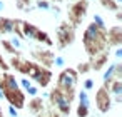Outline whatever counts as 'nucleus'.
Listing matches in <instances>:
<instances>
[{
	"label": "nucleus",
	"instance_id": "obj_1",
	"mask_svg": "<svg viewBox=\"0 0 122 117\" xmlns=\"http://www.w3.org/2000/svg\"><path fill=\"white\" fill-rule=\"evenodd\" d=\"M105 32L104 29H99L94 22H90L85 30H84V35H82V44H84V49L90 57L104 52V50H109L107 47V37H105Z\"/></svg>",
	"mask_w": 122,
	"mask_h": 117
},
{
	"label": "nucleus",
	"instance_id": "obj_35",
	"mask_svg": "<svg viewBox=\"0 0 122 117\" xmlns=\"http://www.w3.org/2000/svg\"><path fill=\"white\" fill-rule=\"evenodd\" d=\"M114 55H115V59H117V60H120V59H122V47H115Z\"/></svg>",
	"mask_w": 122,
	"mask_h": 117
},
{
	"label": "nucleus",
	"instance_id": "obj_4",
	"mask_svg": "<svg viewBox=\"0 0 122 117\" xmlns=\"http://www.w3.org/2000/svg\"><path fill=\"white\" fill-rule=\"evenodd\" d=\"M49 105L52 107V109H55L60 115H64V117H69L70 115V112H72V104L65 99V95L57 89V87H52L50 89V92H49Z\"/></svg>",
	"mask_w": 122,
	"mask_h": 117
},
{
	"label": "nucleus",
	"instance_id": "obj_21",
	"mask_svg": "<svg viewBox=\"0 0 122 117\" xmlns=\"http://www.w3.org/2000/svg\"><path fill=\"white\" fill-rule=\"evenodd\" d=\"M75 72H77L79 75H85V74H89V72H90V64H89V62H80V64H77Z\"/></svg>",
	"mask_w": 122,
	"mask_h": 117
},
{
	"label": "nucleus",
	"instance_id": "obj_38",
	"mask_svg": "<svg viewBox=\"0 0 122 117\" xmlns=\"http://www.w3.org/2000/svg\"><path fill=\"white\" fill-rule=\"evenodd\" d=\"M0 100H4V92H2V89H0Z\"/></svg>",
	"mask_w": 122,
	"mask_h": 117
},
{
	"label": "nucleus",
	"instance_id": "obj_16",
	"mask_svg": "<svg viewBox=\"0 0 122 117\" xmlns=\"http://www.w3.org/2000/svg\"><path fill=\"white\" fill-rule=\"evenodd\" d=\"M34 40L35 42H39V44H45V45H49V47H52L54 45V40L50 39V35L45 32V30H37V34H35V37H34Z\"/></svg>",
	"mask_w": 122,
	"mask_h": 117
},
{
	"label": "nucleus",
	"instance_id": "obj_20",
	"mask_svg": "<svg viewBox=\"0 0 122 117\" xmlns=\"http://www.w3.org/2000/svg\"><path fill=\"white\" fill-rule=\"evenodd\" d=\"M34 117H64V115H60V114H59L55 109H52V107H50V109L45 107L40 114H37V115H34Z\"/></svg>",
	"mask_w": 122,
	"mask_h": 117
},
{
	"label": "nucleus",
	"instance_id": "obj_34",
	"mask_svg": "<svg viewBox=\"0 0 122 117\" xmlns=\"http://www.w3.org/2000/svg\"><path fill=\"white\" fill-rule=\"evenodd\" d=\"M49 10L52 12V15H54V17H59V15H60V7H59V5H54V4H52Z\"/></svg>",
	"mask_w": 122,
	"mask_h": 117
},
{
	"label": "nucleus",
	"instance_id": "obj_7",
	"mask_svg": "<svg viewBox=\"0 0 122 117\" xmlns=\"http://www.w3.org/2000/svg\"><path fill=\"white\" fill-rule=\"evenodd\" d=\"M2 92H4V99L9 102V105H14L17 110L25 109L27 95H25V92L22 89H5Z\"/></svg>",
	"mask_w": 122,
	"mask_h": 117
},
{
	"label": "nucleus",
	"instance_id": "obj_30",
	"mask_svg": "<svg viewBox=\"0 0 122 117\" xmlns=\"http://www.w3.org/2000/svg\"><path fill=\"white\" fill-rule=\"evenodd\" d=\"M24 92H25V95H29V97H35V95H39V94H40V89H39L37 85H34V84H32V85H30L27 90H24Z\"/></svg>",
	"mask_w": 122,
	"mask_h": 117
},
{
	"label": "nucleus",
	"instance_id": "obj_25",
	"mask_svg": "<svg viewBox=\"0 0 122 117\" xmlns=\"http://www.w3.org/2000/svg\"><path fill=\"white\" fill-rule=\"evenodd\" d=\"M2 47H4V49H5V52H7V54H10V55H14V54H15V55H17V54H20L19 50H15V49L12 47V44H10L7 39H4V40H2Z\"/></svg>",
	"mask_w": 122,
	"mask_h": 117
},
{
	"label": "nucleus",
	"instance_id": "obj_29",
	"mask_svg": "<svg viewBox=\"0 0 122 117\" xmlns=\"http://www.w3.org/2000/svg\"><path fill=\"white\" fill-rule=\"evenodd\" d=\"M30 85H32V80H30L29 77H25V75H24L22 79H19V87H20L22 90H27Z\"/></svg>",
	"mask_w": 122,
	"mask_h": 117
},
{
	"label": "nucleus",
	"instance_id": "obj_40",
	"mask_svg": "<svg viewBox=\"0 0 122 117\" xmlns=\"http://www.w3.org/2000/svg\"><path fill=\"white\" fill-rule=\"evenodd\" d=\"M49 2H62V0H49Z\"/></svg>",
	"mask_w": 122,
	"mask_h": 117
},
{
	"label": "nucleus",
	"instance_id": "obj_31",
	"mask_svg": "<svg viewBox=\"0 0 122 117\" xmlns=\"http://www.w3.org/2000/svg\"><path fill=\"white\" fill-rule=\"evenodd\" d=\"M94 85H95V84H94V79H85V80L82 82V89L87 90V92H90V90L94 89Z\"/></svg>",
	"mask_w": 122,
	"mask_h": 117
},
{
	"label": "nucleus",
	"instance_id": "obj_18",
	"mask_svg": "<svg viewBox=\"0 0 122 117\" xmlns=\"http://www.w3.org/2000/svg\"><path fill=\"white\" fill-rule=\"evenodd\" d=\"M99 4H100L105 10H110V12H117V10H120V5L115 2V0H99Z\"/></svg>",
	"mask_w": 122,
	"mask_h": 117
},
{
	"label": "nucleus",
	"instance_id": "obj_5",
	"mask_svg": "<svg viewBox=\"0 0 122 117\" xmlns=\"http://www.w3.org/2000/svg\"><path fill=\"white\" fill-rule=\"evenodd\" d=\"M79 84V74L75 72V69H62V72L57 75V82H55V87L62 92H67V90H77Z\"/></svg>",
	"mask_w": 122,
	"mask_h": 117
},
{
	"label": "nucleus",
	"instance_id": "obj_26",
	"mask_svg": "<svg viewBox=\"0 0 122 117\" xmlns=\"http://www.w3.org/2000/svg\"><path fill=\"white\" fill-rule=\"evenodd\" d=\"M9 42H10V44H12V47H14L15 50H19V52L24 49V45H22V40H20L19 37H15V35H14V37H10V39H9Z\"/></svg>",
	"mask_w": 122,
	"mask_h": 117
},
{
	"label": "nucleus",
	"instance_id": "obj_28",
	"mask_svg": "<svg viewBox=\"0 0 122 117\" xmlns=\"http://www.w3.org/2000/svg\"><path fill=\"white\" fill-rule=\"evenodd\" d=\"M32 2H34V0H15V7L24 12L29 5H32Z\"/></svg>",
	"mask_w": 122,
	"mask_h": 117
},
{
	"label": "nucleus",
	"instance_id": "obj_24",
	"mask_svg": "<svg viewBox=\"0 0 122 117\" xmlns=\"http://www.w3.org/2000/svg\"><path fill=\"white\" fill-rule=\"evenodd\" d=\"M75 114H77V117H89V114H90V107L79 104V105H77V110H75Z\"/></svg>",
	"mask_w": 122,
	"mask_h": 117
},
{
	"label": "nucleus",
	"instance_id": "obj_39",
	"mask_svg": "<svg viewBox=\"0 0 122 117\" xmlns=\"http://www.w3.org/2000/svg\"><path fill=\"white\" fill-rule=\"evenodd\" d=\"M0 117H4V112H2V107H0Z\"/></svg>",
	"mask_w": 122,
	"mask_h": 117
},
{
	"label": "nucleus",
	"instance_id": "obj_33",
	"mask_svg": "<svg viewBox=\"0 0 122 117\" xmlns=\"http://www.w3.org/2000/svg\"><path fill=\"white\" fill-rule=\"evenodd\" d=\"M7 112H9L10 117H20V115H19V110H17L14 105H9V107H7Z\"/></svg>",
	"mask_w": 122,
	"mask_h": 117
},
{
	"label": "nucleus",
	"instance_id": "obj_19",
	"mask_svg": "<svg viewBox=\"0 0 122 117\" xmlns=\"http://www.w3.org/2000/svg\"><path fill=\"white\" fill-rule=\"evenodd\" d=\"M75 99H79V104H82V105H87V107H90V97H89V92L87 90H79L77 92V95H75Z\"/></svg>",
	"mask_w": 122,
	"mask_h": 117
},
{
	"label": "nucleus",
	"instance_id": "obj_27",
	"mask_svg": "<svg viewBox=\"0 0 122 117\" xmlns=\"http://www.w3.org/2000/svg\"><path fill=\"white\" fill-rule=\"evenodd\" d=\"M65 62H67V60H65V57H64V55H55V57H54V64H52V65H55L57 69H64V67H65Z\"/></svg>",
	"mask_w": 122,
	"mask_h": 117
},
{
	"label": "nucleus",
	"instance_id": "obj_23",
	"mask_svg": "<svg viewBox=\"0 0 122 117\" xmlns=\"http://www.w3.org/2000/svg\"><path fill=\"white\" fill-rule=\"evenodd\" d=\"M50 5H52V2H49V0H35V4H34V7L37 10H49Z\"/></svg>",
	"mask_w": 122,
	"mask_h": 117
},
{
	"label": "nucleus",
	"instance_id": "obj_14",
	"mask_svg": "<svg viewBox=\"0 0 122 117\" xmlns=\"http://www.w3.org/2000/svg\"><path fill=\"white\" fill-rule=\"evenodd\" d=\"M14 25H15V19L0 17V37L14 34Z\"/></svg>",
	"mask_w": 122,
	"mask_h": 117
},
{
	"label": "nucleus",
	"instance_id": "obj_37",
	"mask_svg": "<svg viewBox=\"0 0 122 117\" xmlns=\"http://www.w3.org/2000/svg\"><path fill=\"white\" fill-rule=\"evenodd\" d=\"M4 9H5V4L2 2V0H0V12H4Z\"/></svg>",
	"mask_w": 122,
	"mask_h": 117
},
{
	"label": "nucleus",
	"instance_id": "obj_17",
	"mask_svg": "<svg viewBox=\"0 0 122 117\" xmlns=\"http://www.w3.org/2000/svg\"><path fill=\"white\" fill-rule=\"evenodd\" d=\"M115 79V67H114V64H109V67H107V70L104 72V75H102V82H104V87H107L112 80Z\"/></svg>",
	"mask_w": 122,
	"mask_h": 117
},
{
	"label": "nucleus",
	"instance_id": "obj_15",
	"mask_svg": "<svg viewBox=\"0 0 122 117\" xmlns=\"http://www.w3.org/2000/svg\"><path fill=\"white\" fill-rule=\"evenodd\" d=\"M110 95L115 97V102H120V95H122V79H114L109 85H107Z\"/></svg>",
	"mask_w": 122,
	"mask_h": 117
},
{
	"label": "nucleus",
	"instance_id": "obj_10",
	"mask_svg": "<svg viewBox=\"0 0 122 117\" xmlns=\"http://www.w3.org/2000/svg\"><path fill=\"white\" fill-rule=\"evenodd\" d=\"M32 57L35 59V62H37L39 65L50 69L52 64H54V57H55V54H54L52 50H49V49H47V50L35 49V50H32Z\"/></svg>",
	"mask_w": 122,
	"mask_h": 117
},
{
	"label": "nucleus",
	"instance_id": "obj_6",
	"mask_svg": "<svg viewBox=\"0 0 122 117\" xmlns=\"http://www.w3.org/2000/svg\"><path fill=\"white\" fill-rule=\"evenodd\" d=\"M52 70L50 69H47V67H42V65H39L37 62L34 64V69H32V72L29 74V79L39 87V89H47L49 85H50V82H52Z\"/></svg>",
	"mask_w": 122,
	"mask_h": 117
},
{
	"label": "nucleus",
	"instance_id": "obj_32",
	"mask_svg": "<svg viewBox=\"0 0 122 117\" xmlns=\"http://www.w3.org/2000/svg\"><path fill=\"white\" fill-rule=\"evenodd\" d=\"M0 69H2L4 72H9V69H10V65L5 62V59L2 57V52H0Z\"/></svg>",
	"mask_w": 122,
	"mask_h": 117
},
{
	"label": "nucleus",
	"instance_id": "obj_12",
	"mask_svg": "<svg viewBox=\"0 0 122 117\" xmlns=\"http://www.w3.org/2000/svg\"><path fill=\"white\" fill-rule=\"evenodd\" d=\"M25 107L29 109V112H30L32 115H37V114H40L47 105H45V100H44L40 95H35V97H30V100H29V104H25Z\"/></svg>",
	"mask_w": 122,
	"mask_h": 117
},
{
	"label": "nucleus",
	"instance_id": "obj_43",
	"mask_svg": "<svg viewBox=\"0 0 122 117\" xmlns=\"http://www.w3.org/2000/svg\"><path fill=\"white\" fill-rule=\"evenodd\" d=\"M69 2H74V0H69Z\"/></svg>",
	"mask_w": 122,
	"mask_h": 117
},
{
	"label": "nucleus",
	"instance_id": "obj_42",
	"mask_svg": "<svg viewBox=\"0 0 122 117\" xmlns=\"http://www.w3.org/2000/svg\"><path fill=\"white\" fill-rule=\"evenodd\" d=\"M0 77H2V72H0Z\"/></svg>",
	"mask_w": 122,
	"mask_h": 117
},
{
	"label": "nucleus",
	"instance_id": "obj_41",
	"mask_svg": "<svg viewBox=\"0 0 122 117\" xmlns=\"http://www.w3.org/2000/svg\"><path fill=\"white\" fill-rule=\"evenodd\" d=\"M115 2H117V4H119V5H120V4H122V0H115Z\"/></svg>",
	"mask_w": 122,
	"mask_h": 117
},
{
	"label": "nucleus",
	"instance_id": "obj_2",
	"mask_svg": "<svg viewBox=\"0 0 122 117\" xmlns=\"http://www.w3.org/2000/svg\"><path fill=\"white\" fill-rule=\"evenodd\" d=\"M87 10H89V0H74L67 10V19H69L67 22L77 29L82 24V20L87 17Z\"/></svg>",
	"mask_w": 122,
	"mask_h": 117
},
{
	"label": "nucleus",
	"instance_id": "obj_8",
	"mask_svg": "<svg viewBox=\"0 0 122 117\" xmlns=\"http://www.w3.org/2000/svg\"><path fill=\"white\" fill-rule=\"evenodd\" d=\"M95 107L100 114H107L112 109V95L107 87H99L95 92Z\"/></svg>",
	"mask_w": 122,
	"mask_h": 117
},
{
	"label": "nucleus",
	"instance_id": "obj_3",
	"mask_svg": "<svg viewBox=\"0 0 122 117\" xmlns=\"http://www.w3.org/2000/svg\"><path fill=\"white\" fill-rule=\"evenodd\" d=\"M75 40V27L70 25L69 22H62L59 27H57V32H55V45L59 50H64L67 49L69 45H72Z\"/></svg>",
	"mask_w": 122,
	"mask_h": 117
},
{
	"label": "nucleus",
	"instance_id": "obj_22",
	"mask_svg": "<svg viewBox=\"0 0 122 117\" xmlns=\"http://www.w3.org/2000/svg\"><path fill=\"white\" fill-rule=\"evenodd\" d=\"M92 22L99 27V29H104V30H107V25H105V20H104V17L100 15V14H94V17H92Z\"/></svg>",
	"mask_w": 122,
	"mask_h": 117
},
{
	"label": "nucleus",
	"instance_id": "obj_9",
	"mask_svg": "<svg viewBox=\"0 0 122 117\" xmlns=\"http://www.w3.org/2000/svg\"><path fill=\"white\" fill-rule=\"evenodd\" d=\"M105 37H107V47L109 49H115V47H120L122 45V27L120 25H112L107 29L105 32Z\"/></svg>",
	"mask_w": 122,
	"mask_h": 117
},
{
	"label": "nucleus",
	"instance_id": "obj_11",
	"mask_svg": "<svg viewBox=\"0 0 122 117\" xmlns=\"http://www.w3.org/2000/svg\"><path fill=\"white\" fill-rule=\"evenodd\" d=\"M109 57H110L109 50H104V52H100V54H97V55L90 57V60H89V64H90V70L100 72V70H102V69L107 65V62H109Z\"/></svg>",
	"mask_w": 122,
	"mask_h": 117
},
{
	"label": "nucleus",
	"instance_id": "obj_36",
	"mask_svg": "<svg viewBox=\"0 0 122 117\" xmlns=\"http://www.w3.org/2000/svg\"><path fill=\"white\" fill-rule=\"evenodd\" d=\"M115 17H117V20H122V14H120V10H117V14H115Z\"/></svg>",
	"mask_w": 122,
	"mask_h": 117
},
{
	"label": "nucleus",
	"instance_id": "obj_13",
	"mask_svg": "<svg viewBox=\"0 0 122 117\" xmlns=\"http://www.w3.org/2000/svg\"><path fill=\"white\" fill-rule=\"evenodd\" d=\"M37 30H39V27L34 25L32 22H29V20H22V24H20V32H22V37H24V39H27V40H34Z\"/></svg>",
	"mask_w": 122,
	"mask_h": 117
}]
</instances>
